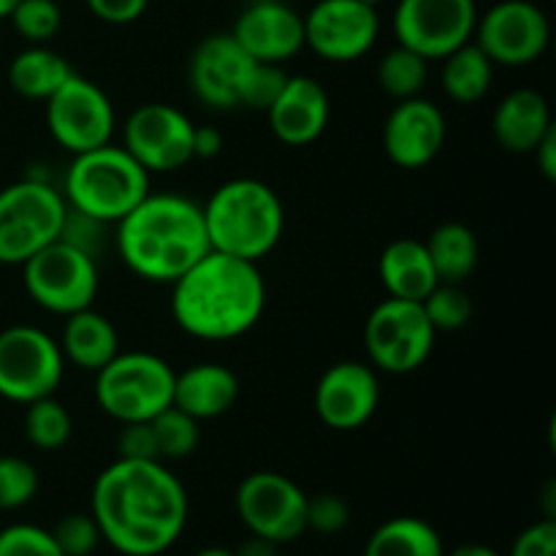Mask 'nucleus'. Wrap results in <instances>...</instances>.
Returning <instances> with one entry per match:
<instances>
[{
  "mask_svg": "<svg viewBox=\"0 0 556 556\" xmlns=\"http://www.w3.org/2000/svg\"><path fill=\"white\" fill-rule=\"evenodd\" d=\"M90 514L123 556H157L188 525V492L163 462L117 459L96 478Z\"/></svg>",
  "mask_w": 556,
  "mask_h": 556,
  "instance_id": "1",
  "label": "nucleus"
},
{
  "mask_svg": "<svg viewBox=\"0 0 556 556\" xmlns=\"http://www.w3.org/2000/svg\"><path fill=\"white\" fill-rule=\"evenodd\" d=\"M266 307V282L255 261L210 250L172 282V318L204 342L244 337Z\"/></svg>",
  "mask_w": 556,
  "mask_h": 556,
  "instance_id": "2",
  "label": "nucleus"
},
{
  "mask_svg": "<svg viewBox=\"0 0 556 556\" xmlns=\"http://www.w3.org/2000/svg\"><path fill=\"white\" fill-rule=\"evenodd\" d=\"M117 250L141 280L168 282L210 253L204 210L177 193H147L117 223Z\"/></svg>",
  "mask_w": 556,
  "mask_h": 556,
  "instance_id": "3",
  "label": "nucleus"
},
{
  "mask_svg": "<svg viewBox=\"0 0 556 556\" xmlns=\"http://www.w3.org/2000/svg\"><path fill=\"white\" fill-rule=\"evenodd\" d=\"M201 210L210 248L255 264L277 248L286 228L280 195L253 177L223 182Z\"/></svg>",
  "mask_w": 556,
  "mask_h": 556,
  "instance_id": "4",
  "label": "nucleus"
},
{
  "mask_svg": "<svg viewBox=\"0 0 556 556\" xmlns=\"http://www.w3.org/2000/svg\"><path fill=\"white\" fill-rule=\"evenodd\" d=\"M150 193V172L123 144H103L74 155L63 182L71 210L101 223H119Z\"/></svg>",
  "mask_w": 556,
  "mask_h": 556,
  "instance_id": "5",
  "label": "nucleus"
},
{
  "mask_svg": "<svg viewBox=\"0 0 556 556\" xmlns=\"http://www.w3.org/2000/svg\"><path fill=\"white\" fill-rule=\"evenodd\" d=\"M65 212L63 193L41 177H25L0 190V264L22 266L60 239Z\"/></svg>",
  "mask_w": 556,
  "mask_h": 556,
  "instance_id": "6",
  "label": "nucleus"
},
{
  "mask_svg": "<svg viewBox=\"0 0 556 556\" xmlns=\"http://www.w3.org/2000/svg\"><path fill=\"white\" fill-rule=\"evenodd\" d=\"M174 369L166 358L144 351H119L96 372V402L119 424L152 421L172 405Z\"/></svg>",
  "mask_w": 556,
  "mask_h": 556,
  "instance_id": "7",
  "label": "nucleus"
},
{
  "mask_svg": "<svg viewBox=\"0 0 556 556\" xmlns=\"http://www.w3.org/2000/svg\"><path fill=\"white\" fill-rule=\"evenodd\" d=\"M25 291L38 307L54 315H71L92 307L101 286L98 258L65 239H54L22 264Z\"/></svg>",
  "mask_w": 556,
  "mask_h": 556,
  "instance_id": "8",
  "label": "nucleus"
},
{
  "mask_svg": "<svg viewBox=\"0 0 556 556\" xmlns=\"http://www.w3.org/2000/svg\"><path fill=\"white\" fill-rule=\"evenodd\" d=\"M438 331L429 324L421 302L383 299L364 326L367 358L378 372L407 375L421 369L434 351Z\"/></svg>",
  "mask_w": 556,
  "mask_h": 556,
  "instance_id": "9",
  "label": "nucleus"
},
{
  "mask_svg": "<svg viewBox=\"0 0 556 556\" xmlns=\"http://www.w3.org/2000/svg\"><path fill=\"white\" fill-rule=\"evenodd\" d=\"M65 358L58 340L38 326L0 331V396L16 405L52 396L63 383Z\"/></svg>",
  "mask_w": 556,
  "mask_h": 556,
  "instance_id": "10",
  "label": "nucleus"
},
{
  "mask_svg": "<svg viewBox=\"0 0 556 556\" xmlns=\"http://www.w3.org/2000/svg\"><path fill=\"white\" fill-rule=\"evenodd\" d=\"M237 510L250 535L277 546L307 532V494L282 472H250L237 489Z\"/></svg>",
  "mask_w": 556,
  "mask_h": 556,
  "instance_id": "11",
  "label": "nucleus"
},
{
  "mask_svg": "<svg viewBox=\"0 0 556 556\" xmlns=\"http://www.w3.org/2000/svg\"><path fill=\"white\" fill-rule=\"evenodd\" d=\"M47 128L52 139L71 155L96 150L112 141L117 114L96 81L74 71L60 90L47 98Z\"/></svg>",
  "mask_w": 556,
  "mask_h": 556,
  "instance_id": "12",
  "label": "nucleus"
},
{
  "mask_svg": "<svg viewBox=\"0 0 556 556\" xmlns=\"http://www.w3.org/2000/svg\"><path fill=\"white\" fill-rule=\"evenodd\" d=\"M476 22V0H400L391 25L400 47L413 49L424 60H443L472 41Z\"/></svg>",
  "mask_w": 556,
  "mask_h": 556,
  "instance_id": "13",
  "label": "nucleus"
},
{
  "mask_svg": "<svg viewBox=\"0 0 556 556\" xmlns=\"http://www.w3.org/2000/svg\"><path fill=\"white\" fill-rule=\"evenodd\" d=\"M472 38L494 65L521 68L543 58L552 41V22L530 0H503L478 14Z\"/></svg>",
  "mask_w": 556,
  "mask_h": 556,
  "instance_id": "14",
  "label": "nucleus"
},
{
  "mask_svg": "<svg viewBox=\"0 0 556 556\" xmlns=\"http://www.w3.org/2000/svg\"><path fill=\"white\" fill-rule=\"evenodd\" d=\"M193 119L168 103H144L123 125V147L150 174L179 172L193 161Z\"/></svg>",
  "mask_w": 556,
  "mask_h": 556,
  "instance_id": "15",
  "label": "nucleus"
},
{
  "mask_svg": "<svg viewBox=\"0 0 556 556\" xmlns=\"http://www.w3.org/2000/svg\"><path fill=\"white\" fill-rule=\"evenodd\" d=\"M380 36L378 5L362 0H318L304 14V47L329 63H353Z\"/></svg>",
  "mask_w": 556,
  "mask_h": 556,
  "instance_id": "16",
  "label": "nucleus"
},
{
  "mask_svg": "<svg viewBox=\"0 0 556 556\" xmlns=\"http://www.w3.org/2000/svg\"><path fill=\"white\" fill-rule=\"evenodd\" d=\"M315 413L334 432L362 429L378 413L380 378L372 364L337 362L315 383Z\"/></svg>",
  "mask_w": 556,
  "mask_h": 556,
  "instance_id": "17",
  "label": "nucleus"
},
{
  "mask_svg": "<svg viewBox=\"0 0 556 556\" xmlns=\"http://www.w3.org/2000/svg\"><path fill=\"white\" fill-rule=\"evenodd\" d=\"M253 65L255 60L239 47L231 33L206 36L190 54V90L204 106L217 109V112L239 109L242 87Z\"/></svg>",
  "mask_w": 556,
  "mask_h": 556,
  "instance_id": "18",
  "label": "nucleus"
},
{
  "mask_svg": "<svg viewBox=\"0 0 556 556\" xmlns=\"http://www.w3.org/2000/svg\"><path fill=\"white\" fill-rule=\"evenodd\" d=\"M448 136L445 114L427 98L396 101L383 125V150L394 166L416 172L440 155Z\"/></svg>",
  "mask_w": 556,
  "mask_h": 556,
  "instance_id": "19",
  "label": "nucleus"
},
{
  "mask_svg": "<svg viewBox=\"0 0 556 556\" xmlns=\"http://www.w3.org/2000/svg\"><path fill=\"white\" fill-rule=\"evenodd\" d=\"M231 36L258 63L282 65L304 49V16L282 0H253L237 16Z\"/></svg>",
  "mask_w": 556,
  "mask_h": 556,
  "instance_id": "20",
  "label": "nucleus"
},
{
  "mask_svg": "<svg viewBox=\"0 0 556 556\" xmlns=\"http://www.w3.org/2000/svg\"><path fill=\"white\" fill-rule=\"evenodd\" d=\"M269 128L282 144L288 147H307L324 136L326 125L331 117V103L324 87L313 76H288L286 87L271 103Z\"/></svg>",
  "mask_w": 556,
  "mask_h": 556,
  "instance_id": "21",
  "label": "nucleus"
},
{
  "mask_svg": "<svg viewBox=\"0 0 556 556\" xmlns=\"http://www.w3.org/2000/svg\"><path fill=\"white\" fill-rule=\"evenodd\" d=\"M239 378L217 362H199L185 372H174L172 405L193 416L195 421L220 418L237 405Z\"/></svg>",
  "mask_w": 556,
  "mask_h": 556,
  "instance_id": "22",
  "label": "nucleus"
},
{
  "mask_svg": "<svg viewBox=\"0 0 556 556\" xmlns=\"http://www.w3.org/2000/svg\"><path fill=\"white\" fill-rule=\"evenodd\" d=\"M552 128L554 119L548 101L538 90H530V87L508 92L494 109V139L503 150L516 152V155H530L538 141Z\"/></svg>",
  "mask_w": 556,
  "mask_h": 556,
  "instance_id": "23",
  "label": "nucleus"
},
{
  "mask_svg": "<svg viewBox=\"0 0 556 556\" xmlns=\"http://www.w3.org/2000/svg\"><path fill=\"white\" fill-rule=\"evenodd\" d=\"M58 345L65 364H74L85 372H98L119 353V334L106 315L87 307L65 315Z\"/></svg>",
  "mask_w": 556,
  "mask_h": 556,
  "instance_id": "24",
  "label": "nucleus"
},
{
  "mask_svg": "<svg viewBox=\"0 0 556 556\" xmlns=\"http://www.w3.org/2000/svg\"><path fill=\"white\" fill-rule=\"evenodd\" d=\"M378 275L391 299L407 302H424L440 282L421 239H394L380 253Z\"/></svg>",
  "mask_w": 556,
  "mask_h": 556,
  "instance_id": "25",
  "label": "nucleus"
},
{
  "mask_svg": "<svg viewBox=\"0 0 556 556\" xmlns=\"http://www.w3.org/2000/svg\"><path fill=\"white\" fill-rule=\"evenodd\" d=\"M71 74H74V68L63 54L52 52L43 43H33L30 49L11 60L9 85L27 101H47L54 90H60L68 81Z\"/></svg>",
  "mask_w": 556,
  "mask_h": 556,
  "instance_id": "26",
  "label": "nucleus"
},
{
  "mask_svg": "<svg viewBox=\"0 0 556 556\" xmlns=\"http://www.w3.org/2000/svg\"><path fill=\"white\" fill-rule=\"evenodd\" d=\"M492 79L494 63L476 41L462 43L459 49L443 58L440 85H443V92L454 103L470 106V103L486 98V92L492 90Z\"/></svg>",
  "mask_w": 556,
  "mask_h": 556,
  "instance_id": "27",
  "label": "nucleus"
},
{
  "mask_svg": "<svg viewBox=\"0 0 556 556\" xmlns=\"http://www.w3.org/2000/svg\"><path fill=\"white\" fill-rule=\"evenodd\" d=\"M427 253L432 258L434 275L440 282H459L465 286L478 266V239L465 223H443L429 233Z\"/></svg>",
  "mask_w": 556,
  "mask_h": 556,
  "instance_id": "28",
  "label": "nucleus"
},
{
  "mask_svg": "<svg viewBox=\"0 0 556 556\" xmlns=\"http://www.w3.org/2000/svg\"><path fill=\"white\" fill-rule=\"evenodd\" d=\"M364 556H445L443 538L418 516H396L369 535Z\"/></svg>",
  "mask_w": 556,
  "mask_h": 556,
  "instance_id": "29",
  "label": "nucleus"
},
{
  "mask_svg": "<svg viewBox=\"0 0 556 556\" xmlns=\"http://www.w3.org/2000/svg\"><path fill=\"white\" fill-rule=\"evenodd\" d=\"M429 76V60L416 54L413 49L396 43L391 52L383 54L378 63V85L386 96L394 101H407V98L421 96Z\"/></svg>",
  "mask_w": 556,
  "mask_h": 556,
  "instance_id": "30",
  "label": "nucleus"
},
{
  "mask_svg": "<svg viewBox=\"0 0 556 556\" xmlns=\"http://www.w3.org/2000/svg\"><path fill=\"white\" fill-rule=\"evenodd\" d=\"M25 438L33 448L41 451H60L71 440L74 421L65 405L52 396L30 402L25 405Z\"/></svg>",
  "mask_w": 556,
  "mask_h": 556,
  "instance_id": "31",
  "label": "nucleus"
},
{
  "mask_svg": "<svg viewBox=\"0 0 556 556\" xmlns=\"http://www.w3.org/2000/svg\"><path fill=\"white\" fill-rule=\"evenodd\" d=\"M150 424L155 429L161 459H188L199 448V421L193 416H188V413L179 410V407L168 405Z\"/></svg>",
  "mask_w": 556,
  "mask_h": 556,
  "instance_id": "32",
  "label": "nucleus"
},
{
  "mask_svg": "<svg viewBox=\"0 0 556 556\" xmlns=\"http://www.w3.org/2000/svg\"><path fill=\"white\" fill-rule=\"evenodd\" d=\"M421 304L434 331H459L472 318V299L459 282H438Z\"/></svg>",
  "mask_w": 556,
  "mask_h": 556,
  "instance_id": "33",
  "label": "nucleus"
},
{
  "mask_svg": "<svg viewBox=\"0 0 556 556\" xmlns=\"http://www.w3.org/2000/svg\"><path fill=\"white\" fill-rule=\"evenodd\" d=\"M14 30L30 43H47L58 36L63 25V11L58 0H20L9 14Z\"/></svg>",
  "mask_w": 556,
  "mask_h": 556,
  "instance_id": "34",
  "label": "nucleus"
},
{
  "mask_svg": "<svg viewBox=\"0 0 556 556\" xmlns=\"http://www.w3.org/2000/svg\"><path fill=\"white\" fill-rule=\"evenodd\" d=\"M38 470L22 456H0V510H16L38 494Z\"/></svg>",
  "mask_w": 556,
  "mask_h": 556,
  "instance_id": "35",
  "label": "nucleus"
},
{
  "mask_svg": "<svg viewBox=\"0 0 556 556\" xmlns=\"http://www.w3.org/2000/svg\"><path fill=\"white\" fill-rule=\"evenodd\" d=\"M286 68L277 63H258L250 68L248 81L242 87V98H239V109H253V112H269L271 103L277 101V96L282 92L288 81Z\"/></svg>",
  "mask_w": 556,
  "mask_h": 556,
  "instance_id": "36",
  "label": "nucleus"
},
{
  "mask_svg": "<svg viewBox=\"0 0 556 556\" xmlns=\"http://www.w3.org/2000/svg\"><path fill=\"white\" fill-rule=\"evenodd\" d=\"M49 532H52L63 556H90L103 541L92 514H65Z\"/></svg>",
  "mask_w": 556,
  "mask_h": 556,
  "instance_id": "37",
  "label": "nucleus"
},
{
  "mask_svg": "<svg viewBox=\"0 0 556 556\" xmlns=\"http://www.w3.org/2000/svg\"><path fill=\"white\" fill-rule=\"evenodd\" d=\"M0 556H63V552L43 527L11 525L0 530Z\"/></svg>",
  "mask_w": 556,
  "mask_h": 556,
  "instance_id": "38",
  "label": "nucleus"
},
{
  "mask_svg": "<svg viewBox=\"0 0 556 556\" xmlns=\"http://www.w3.org/2000/svg\"><path fill=\"white\" fill-rule=\"evenodd\" d=\"M351 525V508L340 494H315L307 497V530L318 535H337Z\"/></svg>",
  "mask_w": 556,
  "mask_h": 556,
  "instance_id": "39",
  "label": "nucleus"
},
{
  "mask_svg": "<svg viewBox=\"0 0 556 556\" xmlns=\"http://www.w3.org/2000/svg\"><path fill=\"white\" fill-rule=\"evenodd\" d=\"M117 454H119V459L163 462V459H161V451H157L155 429H152L150 421L119 424Z\"/></svg>",
  "mask_w": 556,
  "mask_h": 556,
  "instance_id": "40",
  "label": "nucleus"
},
{
  "mask_svg": "<svg viewBox=\"0 0 556 556\" xmlns=\"http://www.w3.org/2000/svg\"><path fill=\"white\" fill-rule=\"evenodd\" d=\"M510 556H556V521L541 519L514 541Z\"/></svg>",
  "mask_w": 556,
  "mask_h": 556,
  "instance_id": "41",
  "label": "nucleus"
},
{
  "mask_svg": "<svg viewBox=\"0 0 556 556\" xmlns=\"http://www.w3.org/2000/svg\"><path fill=\"white\" fill-rule=\"evenodd\" d=\"M87 9L109 25H130L144 16L150 0H85Z\"/></svg>",
  "mask_w": 556,
  "mask_h": 556,
  "instance_id": "42",
  "label": "nucleus"
},
{
  "mask_svg": "<svg viewBox=\"0 0 556 556\" xmlns=\"http://www.w3.org/2000/svg\"><path fill=\"white\" fill-rule=\"evenodd\" d=\"M223 150V134L212 125H193V157H217Z\"/></svg>",
  "mask_w": 556,
  "mask_h": 556,
  "instance_id": "43",
  "label": "nucleus"
},
{
  "mask_svg": "<svg viewBox=\"0 0 556 556\" xmlns=\"http://www.w3.org/2000/svg\"><path fill=\"white\" fill-rule=\"evenodd\" d=\"M530 155H535L538 168L543 172V177L556 179V125L546 136H543L541 141H538V147L530 152Z\"/></svg>",
  "mask_w": 556,
  "mask_h": 556,
  "instance_id": "44",
  "label": "nucleus"
},
{
  "mask_svg": "<svg viewBox=\"0 0 556 556\" xmlns=\"http://www.w3.org/2000/svg\"><path fill=\"white\" fill-rule=\"evenodd\" d=\"M233 556H277V543L266 541V538L250 535L242 546L233 552Z\"/></svg>",
  "mask_w": 556,
  "mask_h": 556,
  "instance_id": "45",
  "label": "nucleus"
},
{
  "mask_svg": "<svg viewBox=\"0 0 556 556\" xmlns=\"http://www.w3.org/2000/svg\"><path fill=\"white\" fill-rule=\"evenodd\" d=\"M451 556H500L494 548L483 546V543H465V546L454 548Z\"/></svg>",
  "mask_w": 556,
  "mask_h": 556,
  "instance_id": "46",
  "label": "nucleus"
},
{
  "mask_svg": "<svg viewBox=\"0 0 556 556\" xmlns=\"http://www.w3.org/2000/svg\"><path fill=\"white\" fill-rule=\"evenodd\" d=\"M193 556H233V552H228V548H220V546H212V548H204V552H199Z\"/></svg>",
  "mask_w": 556,
  "mask_h": 556,
  "instance_id": "47",
  "label": "nucleus"
},
{
  "mask_svg": "<svg viewBox=\"0 0 556 556\" xmlns=\"http://www.w3.org/2000/svg\"><path fill=\"white\" fill-rule=\"evenodd\" d=\"M16 3H20V0H0V20H9V14L14 11Z\"/></svg>",
  "mask_w": 556,
  "mask_h": 556,
  "instance_id": "48",
  "label": "nucleus"
},
{
  "mask_svg": "<svg viewBox=\"0 0 556 556\" xmlns=\"http://www.w3.org/2000/svg\"><path fill=\"white\" fill-rule=\"evenodd\" d=\"M362 3H367V5H378L380 0H362Z\"/></svg>",
  "mask_w": 556,
  "mask_h": 556,
  "instance_id": "49",
  "label": "nucleus"
}]
</instances>
